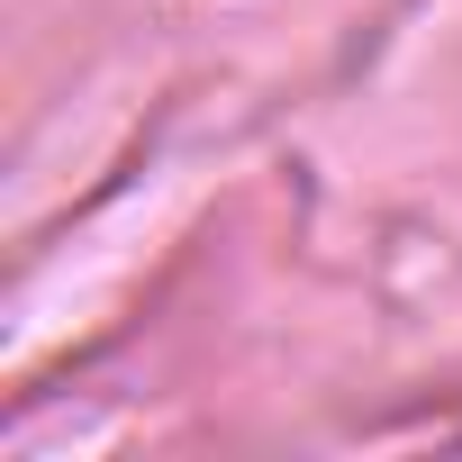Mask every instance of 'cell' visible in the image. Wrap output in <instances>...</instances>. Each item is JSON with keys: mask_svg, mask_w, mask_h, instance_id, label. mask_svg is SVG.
I'll return each mask as SVG.
<instances>
[]
</instances>
